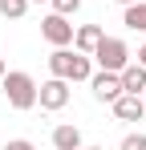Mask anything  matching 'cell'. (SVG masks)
Here are the masks:
<instances>
[{
    "instance_id": "obj_2",
    "label": "cell",
    "mask_w": 146,
    "mask_h": 150,
    "mask_svg": "<svg viewBox=\"0 0 146 150\" xmlns=\"http://www.w3.org/2000/svg\"><path fill=\"white\" fill-rule=\"evenodd\" d=\"M0 93L8 98L12 110H21V114H24V110H33V105H37V81L24 73V69H8L4 81H0Z\"/></svg>"
},
{
    "instance_id": "obj_13",
    "label": "cell",
    "mask_w": 146,
    "mask_h": 150,
    "mask_svg": "<svg viewBox=\"0 0 146 150\" xmlns=\"http://www.w3.org/2000/svg\"><path fill=\"white\" fill-rule=\"evenodd\" d=\"M53 4V12H61V16H73L77 8H81V0H49Z\"/></svg>"
},
{
    "instance_id": "obj_11",
    "label": "cell",
    "mask_w": 146,
    "mask_h": 150,
    "mask_svg": "<svg viewBox=\"0 0 146 150\" xmlns=\"http://www.w3.org/2000/svg\"><path fill=\"white\" fill-rule=\"evenodd\" d=\"M122 25L134 28V33H146V0H134V4H126V12H122Z\"/></svg>"
},
{
    "instance_id": "obj_9",
    "label": "cell",
    "mask_w": 146,
    "mask_h": 150,
    "mask_svg": "<svg viewBox=\"0 0 146 150\" xmlns=\"http://www.w3.org/2000/svg\"><path fill=\"white\" fill-rule=\"evenodd\" d=\"M122 89H126V93H138V98H142V93H146V65L130 61V65L122 69Z\"/></svg>"
},
{
    "instance_id": "obj_4",
    "label": "cell",
    "mask_w": 146,
    "mask_h": 150,
    "mask_svg": "<svg viewBox=\"0 0 146 150\" xmlns=\"http://www.w3.org/2000/svg\"><path fill=\"white\" fill-rule=\"evenodd\" d=\"M37 105L49 110V114H57V110H65L69 105V81H61V77H49L37 85Z\"/></svg>"
},
{
    "instance_id": "obj_8",
    "label": "cell",
    "mask_w": 146,
    "mask_h": 150,
    "mask_svg": "<svg viewBox=\"0 0 146 150\" xmlns=\"http://www.w3.org/2000/svg\"><path fill=\"white\" fill-rule=\"evenodd\" d=\"M101 37H106V33H101V25H81V28H73V49L94 57V49L101 45Z\"/></svg>"
},
{
    "instance_id": "obj_12",
    "label": "cell",
    "mask_w": 146,
    "mask_h": 150,
    "mask_svg": "<svg viewBox=\"0 0 146 150\" xmlns=\"http://www.w3.org/2000/svg\"><path fill=\"white\" fill-rule=\"evenodd\" d=\"M28 12V0H0V16L4 21H21Z\"/></svg>"
},
{
    "instance_id": "obj_7",
    "label": "cell",
    "mask_w": 146,
    "mask_h": 150,
    "mask_svg": "<svg viewBox=\"0 0 146 150\" xmlns=\"http://www.w3.org/2000/svg\"><path fill=\"white\" fill-rule=\"evenodd\" d=\"M114 118H118V122H142L146 118V101L138 98V93H122V98L114 101Z\"/></svg>"
},
{
    "instance_id": "obj_16",
    "label": "cell",
    "mask_w": 146,
    "mask_h": 150,
    "mask_svg": "<svg viewBox=\"0 0 146 150\" xmlns=\"http://www.w3.org/2000/svg\"><path fill=\"white\" fill-rule=\"evenodd\" d=\"M134 61H138V65H146V45L138 49V57H134Z\"/></svg>"
},
{
    "instance_id": "obj_14",
    "label": "cell",
    "mask_w": 146,
    "mask_h": 150,
    "mask_svg": "<svg viewBox=\"0 0 146 150\" xmlns=\"http://www.w3.org/2000/svg\"><path fill=\"white\" fill-rule=\"evenodd\" d=\"M118 150H146V134H126Z\"/></svg>"
},
{
    "instance_id": "obj_15",
    "label": "cell",
    "mask_w": 146,
    "mask_h": 150,
    "mask_svg": "<svg viewBox=\"0 0 146 150\" xmlns=\"http://www.w3.org/2000/svg\"><path fill=\"white\" fill-rule=\"evenodd\" d=\"M4 150H37V146H33L28 138H12V142H8V146H4Z\"/></svg>"
},
{
    "instance_id": "obj_5",
    "label": "cell",
    "mask_w": 146,
    "mask_h": 150,
    "mask_svg": "<svg viewBox=\"0 0 146 150\" xmlns=\"http://www.w3.org/2000/svg\"><path fill=\"white\" fill-rule=\"evenodd\" d=\"M41 37H45L53 49H65V45H73V25H69V16L49 12L45 21H41Z\"/></svg>"
},
{
    "instance_id": "obj_18",
    "label": "cell",
    "mask_w": 146,
    "mask_h": 150,
    "mask_svg": "<svg viewBox=\"0 0 146 150\" xmlns=\"http://www.w3.org/2000/svg\"><path fill=\"white\" fill-rule=\"evenodd\" d=\"M118 4H122V8H126V4H134V0H118Z\"/></svg>"
},
{
    "instance_id": "obj_6",
    "label": "cell",
    "mask_w": 146,
    "mask_h": 150,
    "mask_svg": "<svg viewBox=\"0 0 146 150\" xmlns=\"http://www.w3.org/2000/svg\"><path fill=\"white\" fill-rule=\"evenodd\" d=\"M89 89H94L97 101H110V105L126 93V89H122V73H110V69H97V73L89 77Z\"/></svg>"
},
{
    "instance_id": "obj_20",
    "label": "cell",
    "mask_w": 146,
    "mask_h": 150,
    "mask_svg": "<svg viewBox=\"0 0 146 150\" xmlns=\"http://www.w3.org/2000/svg\"><path fill=\"white\" fill-rule=\"evenodd\" d=\"M28 4H41V0H28Z\"/></svg>"
},
{
    "instance_id": "obj_10",
    "label": "cell",
    "mask_w": 146,
    "mask_h": 150,
    "mask_svg": "<svg viewBox=\"0 0 146 150\" xmlns=\"http://www.w3.org/2000/svg\"><path fill=\"white\" fill-rule=\"evenodd\" d=\"M53 146L57 150H81V130H77L73 122L53 126Z\"/></svg>"
},
{
    "instance_id": "obj_3",
    "label": "cell",
    "mask_w": 146,
    "mask_h": 150,
    "mask_svg": "<svg viewBox=\"0 0 146 150\" xmlns=\"http://www.w3.org/2000/svg\"><path fill=\"white\" fill-rule=\"evenodd\" d=\"M94 61H97V69L122 73V69L134 61V53L126 49V41H122V37H101V45L94 49Z\"/></svg>"
},
{
    "instance_id": "obj_1",
    "label": "cell",
    "mask_w": 146,
    "mask_h": 150,
    "mask_svg": "<svg viewBox=\"0 0 146 150\" xmlns=\"http://www.w3.org/2000/svg\"><path fill=\"white\" fill-rule=\"evenodd\" d=\"M49 73L53 77H61V81H89L94 77V57L89 53H77V49H53L49 53Z\"/></svg>"
},
{
    "instance_id": "obj_17",
    "label": "cell",
    "mask_w": 146,
    "mask_h": 150,
    "mask_svg": "<svg viewBox=\"0 0 146 150\" xmlns=\"http://www.w3.org/2000/svg\"><path fill=\"white\" fill-rule=\"evenodd\" d=\"M4 73H8V65H4V61H0V81H4Z\"/></svg>"
},
{
    "instance_id": "obj_19",
    "label": "cell",
    "mask_w": 146,
    "mask_h": 150,
    "mask_svg": "<svg viewBox=\"0 0 146 150\" xmlns=\"http://www.w3.org/2000/svg\"><path fill=\"white\" fill-rule=\"evenodd\" d=\"M81 150H101V146H81Z\"/></svg>"
},
{
    "instance_id": "obj_21",
    "label": "cell",
    "mask_w": 146,
    "mask_h": 150,
    "mask_svg": "<svg viewBox=\"0 0 146 150\" xmlns=\"http://www.w3.org/2000/svg\"><path fill=\"white\" fill-rule=\"evenodd\" d=\"M142 101H146V93H142Z\"/></svg>"
}]
</instances>
